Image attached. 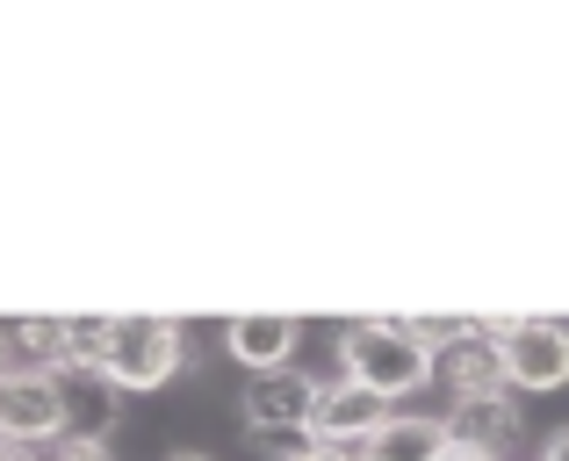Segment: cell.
I'll return each mask as SVG.
<instances>
[{"label": "cell", "instance_id": "1", "mask_svg": "<svg viewBox=\"0 0 569 461\" xmlns=\"http://www.w3.org/2000/svg\"><path fill=\"white\" fill-rule=\"evenodd\" d=\"M339 353H347V382H368L376 397H403V390H418V382H432V353L411 339V324H403V318H361V324H347Z\"/></svg>", "mask_w": 569, "mask_h": 461}, {"label": "cell", "instance_id": "2", "mask_svg": "<svg viewBox=\"0 0 569 461\" xmlns=\"http://www.w3.org/2000/svg\"><path fill=\"white\" fill-rule=\"evenodd\" d=\"M173 368H181V324L173 318H109V353H101L109 390H159Z\"/></svg>", "mask_w": 569, "mask_h": 461}, {"label": "cell", "instance_id": "3", "mask_svg": "<svg viewBox=\"0 0 569 461\" xmlns=\"http://www.w3.org/2000/svg\"><path fill=\"white\" fill-rule=\"evenodd\" d=\"M483 332L505 347V382H519V390H562L569 382V324H556V318H483Z\"/></svg>", "mask_w": 569, "mask_h": 461}, {"label": "cell", "instance_id": "4", "mask_svg": "<svg viewBox=\"0 0 569 461\" xmlns=\"http://www.w3.org/2000/svg\"><path fill=\"white\" fill-rule=\"evenodd\" d=\"M58 433H66V390H58V375L8 368L0 375V440L29 448V440H58Z\"/></svg>", "mask_w": 569, "mask_h": 461}, {"label": "cell", "instance_id": "5", "mask_svg": "<svg viewBox=\"0 0 569 461\" xmlns=\"http://www.w3.org/2000/svg\"><path fill=\"white\" fill-rule=\"evenodd\" d=\"M318 390L303 368H267V375L246 382V425L260 433H310V411H318Z\"/></svg>", "mask_w": 569, "mask_h": 461}, {"label": "cell", "instance_id": "6", "mask_svg": "<svg viewBox=\"0 0 569 461\" xmlns=\"http://www.w3.org/2000/svg\"><path fill=\"white\" fill-rule=\"evenodd\" d=\"M382 425H389V397H376L368 382H325L318 411H310V440L318 448H361Z\"/></svg>", "mask_w": 569, "mask_h": 461}, {"label": "cell", "instance_id": "7", "mask_svg": "<svg viewBox=\"0 0 569 461\" xmlns=\"http://www.w3.org/2000/svg\"><path fill=\"white\" fill-rule=\"evenodd\" d=\"M447 448H469V454H490L505 461L519 448V404L512 397H461L455 411H447Z\"/></svg>", "mask_w": 569, "mask_h": 461}, {"label": "cell", "instance_id": "8", "mask_svg": "<svg viewBox=\"0 0 569 461\" xmlns=\"http://www.w3.org/2000/svg\"><path fill=\"white\" fill-rule=\"evenodd\" d=\"M432 375H440L455 397H498V390H505V347L483 332V318H476L469 332H461L455 347L432 361Z\"/></svg>", "mask_w": 569, "mask_h": 461}, {"label": "cell", "instance_id": "9", "mask_svg": "<svg viewBox=\"0 0 569 461\" xmlns=\"http://www.w3.org/2000/svg\"><path fill=\"white\" fill-rule=\"evenodd\" d=\"M231 353L252 368V375H267V368H289L296 353V318H274V310H246V318H231Z\"/></svg>", "mask_w": 569, "mask_h": 461}, {"label": "cell", "instance_id": "10", "mask_svg": "<svg viewBox=\"0 0 569 461\" xmlns=\"http://www.w3.org/2000/svg\"><path fill=\"white\" fill-rule=\"evenodd\" d=\"M440 454H447L440 419H389L382 433L361 440V461H440Z\"/></svg>", "mask_w": 569, "mask_h": 461}, {"label": "cell", "instance_id": "11", "mask_svg": "<svg viewBox=\"0 0 569 461\" xmlns=\"http://www.w3.org/2000/svg\"><path fill=\"white\" fill-rule=\"evenodd\" d=\"M51 461H109V448H101V440H58V448H51Z\"/></svg>", "mask_w": 569, "mask_h": 461}, {"label": "cell", "instance_id": "12", "mask_svg": "<svg viewBox=\"0 0 569 461\" xmlns=\"http://www.w3.org/2000/svg\"><path fill=\"white\" fill-rule=\"evenodd\" d=\"M303 461H361V454H353V448H310Z\"/></svg>", "mask_w": 569, "mask_h": 461}, {"label": "cell", "instance_id": "13", "mask_svg": "<svg viewBox=\"0 0 569 461\" xmlns=\"http://www.w3.org/2000/svg\"><path fill=\"white\" fill-rule=\"evenodd\" d=\"M548 461H569V433H556V440H548Z\"/></svg>", "mask_w": 569, "mask_h": 461}, {"label": "cell", "instance_id": "14", "mask_svg": "<svg viewBox=\"0 0 569 461\" xmlns=\"http://www.w3.org/2000/svg\"><path fill=\"white\" fill-rule=\"evenodd\" d=\"M440 461H490V454H469V448H447Z\"/></svg>", "mask_w": 569, "mask_h": 461}, {"label": "cell", "instance_id": "15", "mask_svg": "<svg viewBox=\"0 0 569 461\" xmlns=\"http://www.w3.org/2000/svg\"><path fill=\"white\" fill-rule=\"evenodd\" d=\"M0 461H22V448H14V440H0Z\"/></svg>", "mask_w": 569, "mask_h": 461}, {"label": "cell", "instance_id": "16", "mask_svg": "<svg viewBox=\"0 0 569 461\" xmlns=\"http://www.w3.org/2000/svg\"><path fill=\"white\" fill-rule=\"evenodd\" d=\"M173 461H209V454H173Z\"/></svg>", "mask_w": 569, "mask_h": 461}, {"label": "cell", "instance_id": "17", "mask_svg": "<svg viewBox=\"0 0 569 461\" xmlns=\"http://www.w3.org/2000/svg\"><path fill=\"white\" fill-rule=\"evenodd\" d=\"M0 375H8V347H0Z\"/></svg>", "mask_w": 569, "mask_h": 461}]
</instances>
